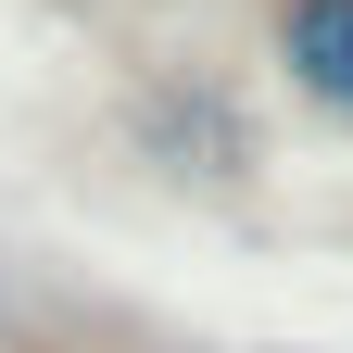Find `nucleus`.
Instances as JSON below:
<instances>
[{
  "label": "nucleus",
  "mask_w": 353,
  "mask_h": 353,
  "mask_svg": "<svg viewBox=\"0 0 353 353\" xmlns=\"http://www.w3.org/2000/svg\"><path fill=\"white\" fill-rule=\"evenodd\" d=\"M265 51H278L290 101L353 139V0H278V13H265Z\"/></svg>",
  "instance_id": "nucleus-2"
},
{
  "label": "nucleus",
  "mask_w": 353,
  "mask_h": 353,
  "mask_svg": "<svg viewBox=\"0 0 353 353\" xmlns=\"http://www.w3.org/2000/svg\"><path fill=\"white\" fill-rule=\"evenodd\" d=\"M139 152H152L164 176L240 190V176H252V126H240V101H228L214 76H152V88H139Z\"/></svg>",
  "instance_id": "nucleus-1"
}]
</instances>
